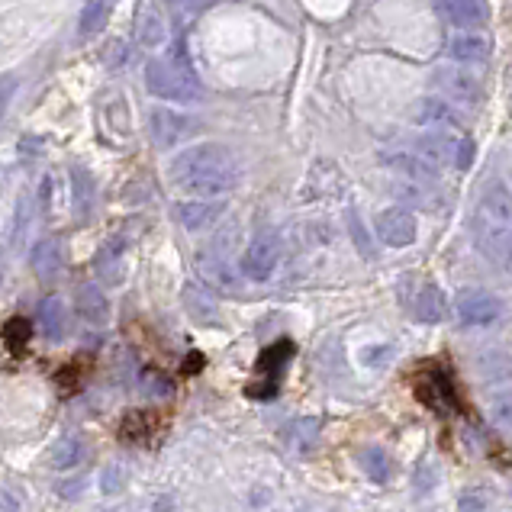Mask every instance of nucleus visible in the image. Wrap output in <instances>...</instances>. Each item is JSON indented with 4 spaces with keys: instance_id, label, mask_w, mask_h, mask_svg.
<instances>
[{
    "instance_id": "obj_8",
    "label": "nucleus",
    "mask_w": 512,
    "mask_h": 512,
    "mask_svg": "<svg viewBox=\"0 0 512 512\" xmlns=\"http://www.w3.org/2000/svg\"><path fill=\"white\" fill-rule=\"evenodd\" d=\"M374 229H377V236L384 245L390 248H406V245H413L416 236H419V223H416V216L403 210V207H393V210H384L377 219H374Z\"/></svg>"
},
{
    "instance_id": "obj_26",
    "label": "nucleus",
    "mask_w": 512,
    "mask_h": 512,
    "mask_svg": "<svg viewBox=\"0 0 512 512\" xmlns=\"http://www.w3.org/2000/svg\"><path fill=\"white\" fill-rule=\"evenodd\" d=\"M348 226H351V232H355L358 252H361L364 258H374V248H371V239H368V232H364V229L358 226V213H355V210H351V213H348Z\"/></svg>"
},
{
    "instance_id": "obj_6",
    "label": "nucleus",
    "mask_w": 512,
    "mask_h": 512,
    "mask_svg": "<svg viewBox=\"0 0 512 512\" xmlns=\"http://www.w3.org/2000/svg\"><path fill=\"white\" fill-rule=\"evenodd\" d=\"M294 351H297V345L294 342H287V339H281V342H274V345H268L265 351L258 355V361H255V371L258 374H265L268 380L261 387H252L248 393L252 397H274L277 393V384H281V377H284V371H287V361L294 358Z\"/></svg>"
},
{
    "instance_id": "obj_3",
    "label": "nucleus",
    "mask_w": 512,
    "mask_h": 512,
    "mask_svg": "<svg viewBox=\"0 0 512 512\" xmlns=\"http://www.w3.org/2000/svg\"><path fill=\"white\" fill-rule=\"evenodd\" d=\"M145 87H149L152 97L171 100V104H194L203 94V84L194 65H190L184 46H174L171 52L158 55L145 65Z\"/></svg>"
},
{
    "instance_id": "obj_29",
    "label": "nucleus",
    "mask_w": 512,
    "mask_h": 512,
    "mask_svg": "<svg viewBox=\"0 0 512 512\" xmlns=\"http://www.w3.org/2000/svg\"><path fill=\"white\" fill-rule=\"evenodd\" d=\"M120 487H123V467L113 464L104 474V493H120Z\"/></svg>"
},
{
    "instance_id": "obj_28",
    "label": "nucleus",
    "mask_w": 512,
    "mask_h": 512,
    "mask_svg": "<svg viewBox=\"0 0 512 512\" xmlns=\"http://www.w3.org/2000/svg\"><path fill=\"white\" fill-rule=\"evenodd\" d=\"M474 165V142L471 139H461L458 142V155H455V168H471Z\"/></svg>"
},
{
    "instance_id": "obj_5",
    "label": "nucleus",
    "mask_w": 512,
    "mask_h": 512,
    "mask_svg": "<svg viewBox=\"0 0 512 512\" xmlns=\"http://www.w3.org/2000/svg\"><path fill=\"white\" fill-rule=\"evenodd\" d=\"M277 258H281V239H277V232L274 229L258 232L242 255V274L248 281H268L277 268Z\"/></svg>"
},
{
    "instance_id": "obj_23",
    "label": "nucleus",
    "mask_w": 512,
    "mask_h": 512,
    "mask_svg": "<svg viewBox=\"0 0 512 512\" xmlns=\"http://www.w3.org/2000/svg\"><path fill=\"white\" fill-rule=\"evenodd\" d=\"M81 455H84V445L78 442V438L68 435V438H62V442H58L52 461H55L58 471H68V467H75L81 461Z\"/></svg>"
},
{
    "instance_id": "obj_1",
    "label": "nucleus",
    "mask_w": 512,
    "mask_h": 512,
    "mask_svg": "<svg viewBox=\"0 0 512 512\" xmlns=\"http://www.w3.org/2000/svg\"><path fill=\"white\" fill-rule=\"evenodd\" d=\"M171 181L187 194L197 197H219L239 184V162L226 145L200 142L184 149L171 162Z\"/></svg>"
},
{
    "instance_id": "obj_13",
    "label": "nucleus",
    "mask_w": 512,
    "mask_h": 512,
    "mask_svg": "<svg viewBox=\"0 0 512 512\" xmlns=\"http://www.w3.org/2000/svg\"><path fill=\"white\" fill-rule=\"evenodd\" d=\"M197 123L187 120L181 113H171V110H158L152 113V139L155 145H174L178 139L187 136V129H194Z\"/></svg>"
},
{
    "instance_id": "obj_14",
    "label": "nucleus",
    "mask_w": 512,
    "mask_h": 512,
    "mask_svg": "<svg viewBox=\"0 0 512 512\" xmlns=\"http://www.w3.org/2000/svg\"><path fill=\"white\" fill-rule=\"evenodd\" d=\"M448 55L455 58V62H467V65H480L487 62L490 55V42L484 36H477L474 29H464L461 36H455L448 42Z\"/></svg>"
},
{
    "instance_id": "obj_25",
    "label": "nucleus",
    "mask_w": 512,
    "mask_h": 512,
    "mask_svg": "<svg viewBox=\"0 0 512 512\" xmlns=\"http://www.w3.org/2000/svg\"><path fill=\"white\" fill-rule=\"evenodd\" d=\"M4 339L13 351H23V345L29 342V323L26 319H10L4 326Z\"/></svg>"
},
{
    "instance_id": "obj_2",
    "label": "nucleus",
    "mask_w": 512,
    "mask_h": 512,
    "mask_svg": "<svg viewBox=\"0 0 512 512\" xmlns=\"http://www.w3.org/2000/svg\"><path fill=\"white\" fill-rule=\"evenodd\" d=\"M474 245L490 265L509 268V245H512V200L503 184H490L480 197L471 219Z\"/></svg>"
},
{
    "instance_id": "obj_15",
    "label": "nucleus",
    "mask_w": 512,
    "mask_h": 512,
    "mask_svg": "<svg viewBox=\"0 0 512 512\" xmlns=\"http://www.w3.org/2000/svg\"><path fill=\"white\" fill-rule=\"evenodd\" d=\"M75 303H78L81 319H87V323H91V326H104L107 319H110V303H107V294H104V290H100L97 284H84V287L78 290Z\"/></svg>"
},
{
    "instance_id": "obj_30",
    "label": "nucleus",
    "mask_w": 512,
    "mask_h": 512,
    "mask_svg": "<svg viewBox=\"0 0 512 512\" xmlns=\"http://www.w3.org/2000/svg\"><path fill=\"white\" fill-rule=\"evenodd\" d=\"M174 7H181V10H200V7H207L210 0H171Z\"/></svg>"
},
{
    "instance_id": "obj_4",
    "label": "nucleus",
    "mask_w": 512,
    "mask_h": 512,
    "mask_svg": "<svg viewBox=\"0 0 512 512\" xmlns=\"http://www.w3.org/2000/svg\"><path fill=\"white\" fill-rule=\"evenodd\" d=\"M416 397L422 406H429L438 416H458L464 409L455 377H451V371L442 368V364H432V368H426L416 377Z\"/></svg>"
},
{
    "instance_id": "obj_21",
    "label": "nucleus",
    "mask_w": 512,
    "mask_h": 512,
    "mask_svg": "<svg viewBox=\"0 0 512 512\" xmlns=\"http://www.w3.org/2000/svg\"><path fill=\"white\" fill-rule=\"evenodd\" d=\"M116 0H84L81 13H78V33L81 36H94L97 29H104L110 13H113Z\"/></svg>"
},
{
    "instance_id": "obj_12",
    "label": "nucleus",
    "mask_w": 512,
    "mask_h": 512,
    "mask_svg": "<svg viewBox=\"0 0 512 512\" xmlns=\"http://www.w3.org/2000/svg\"><path fill=\"white\" fill-rule=\"evenodd\" d=\"M97 277L100 281H107V284H120L123 281V274H126V239L123 236H116L110 239L104 248H100V255H97Z\"/></svg>"
},
{
    "instance_id": "obj_24",
    "label": "nucleus",
    "mask_w": 512,
    "mask_h": 512,
    "mask_svg": "<svg viewBox=\"0 0 512 512\" xmlns=\"http://www.w3.org/2000/svg\"><path fill=\"white\" fill-rule=\"evenodd\" d=\"M361 464H364V471H368V477L377 480V484H384V480L390 477V458L380 448H368V451H364Z\"/></svg>"
},
{
    "instance_id": "obj_7",
    "label": "nucleus",
    "mask_w": 512,
    "mask_h": 512,
    "mask_svg": "<svg viewBox=\"0 0 512 512\" xmlns=\"http://www.w3.org/2000/svg\"><path fill=\"white\" fill-rule=\"evenodd\" d=\"M503 313V303L496 294H490V290L484 287H467L461 290V297H458V316H461V323L467 326H490L496 323Z\"/></svg>"
},
{
    "instance_id": "obj_17",
    "label": "nucleus",
    "mask_w": 512,
    "mask_h": 512,
    "mask_svg": "<svg viewBox=\"0 0 512 512\" xmlns=\"http://www.w3.org/2000/svg\"><path fill=\"white\" fill-rule=\"evenodd\" d=\"M33 271H36L39 281L52 284L58 277V271H62V245H58L55 239L39 242L33 248Z\"/></svg>"
},
{
    "instance_id": "obj_11",
    "label": "nucleus",
    "mask_w": 512,
    "mask_h": 512,
    "mask_svg": "<svg viewBox=\"0 0 512 512\" xmlns=\"http://www.w3.org/2000/svg\"><path fill=\"white\" fill-rule=\"evenodd\" d=\"M435 10L458 29H480L487 23L484 0H432Z\"/></svg>"
},
{
    "instance_id": "obj_18",
    "label": "nucleus",
    "mask_w": 512,
    "mask_h": 512,
    "mask_svg": "<svg viewBox=\"0 0 512 512\" xmlns=\"http://www.w3.org/2000/svg\"><path fill=\"white\" fill-rule=\"evenodd\" d=\"M39 326L42 332L49 335L52 342H62L65 332H68V313H65V303L58 297H46L39 303Z\"/></svg>"
},
{
    "instance_id": "obj_27",
    "label": "nucleus",
    "mask_w": 512,
    "mask_h": 512,
    "mask_svg": "<svg viewBox=\"0 0 512 512\" xmlns=\"http://www.w3.org/2000/svg\"><path fill=\"white\" fill-rule=\"evenodd\" d=\"M13 94H17V78H13V75H0V120H4V113L10 107Z\"/></svg>"
},
{
    "instance_id": "obj_20",
    "label": "nucleus",
    "mask_w": 512,
    "mask_h": 512,
    "mask_svg": "<svg viewBox=\"0 0 512 512\" xmlns=\"http://www.w3.org/2000/svg\"><path fill=\"white\" fill-rule=\"evenodd\" d=\"M184 306H187V313L197 319V323H219L216 300L210 297V290H203L200 284H187L184 287Z\"/></svg>"
},
{
    "instance_id": "obj_19",
    "label": "nucleus",
    "mask_w": 512,
    "mask_h": 512,
    "mask_svg": "<svg viewBox=\"0 0 512 512\" xmlns=\"http://www.w3.org/2000/svg\"><path fill=\"white\" fill-rule=\"evenodd\" d=\"M223 207L219 203H181L178 207V219L187 232H200V229H210Z\"/></svg>"
},
{
    "instance_id": "obj_31",
    "label": "nucleus",
    "mask_w": 512,
    "mask_h": 512,
    "mask_svg": "<svg viewBox=\"0 0 512 512\" xmlns=\"http://www.w3.org/2000/svg\"><path fill=\"white\" fill-rule=\"evenodd\" d=\"M0 281H4V268H0Z\"/></svg>"
},
{
    "instance_id": "obj_16",
    "label": "nucleus",
    "mask_w": 512,
    "mask_h": 512,
    "mask_svg": "<svg viewBox=\"0 0 512 512\" xmlns=\"http://www.w3.org/2000/svg\"><path fill=\"white\" fill-rule=\"evenodd\" d=\"M94 197H97V187L91 171L81 168V165H71V203H75V216L87 219L94 210Z\"/></svg>"
},
{
    "instance_id": "obj_10",
    "label": "nucleus",
    "mask_w": 512,
    "mask_h": 512,
    "mask_svg": "<svg viewBox=\"0 0 512 512\" xmlns=\"http://www.w3.org/2000/svg\"><path fill=\"white\" fill-rule=\"evenodd\" d=\"M409 316L419 319V323H445L451 316V306H448V297L438 290L435 284H419L413 290V297H409Z\"/></svg>"
},
{
    "instance_id": "obj_9",
    "label": "nucleus",
    "mask_w": 512,
    "mask_h": 512,
    "mask_svg": "<svg viewBox=\"0 0 512 512\" xmlns=\"http://www.w3.org/2000/svg\"><path fill=\"white\" fill-rule=\"evenodd\" d=\"M458 142L461 136H451V133H426L422 139H416V158L438 174L445 165H455Z\"/></svg>"
},
{
    "instance_id": "obj_22",
    "label": "nucleus",
    "mask_w": 512,
    "mask_h": 512,
    "mask_svg": "<svg viewBox=\"0 0 512 512\" xmlns=\"http://www.w3.org/2000/svg\"><path fill=\"white\" fill-rule=\"evenodd\" d=\"M438 87H442L445 94L458 97L461 104H474V100H480V87H477V81H474V78H467V75H461V71H451V68L438 71Z\"/></svg>"
}]
</instances>
